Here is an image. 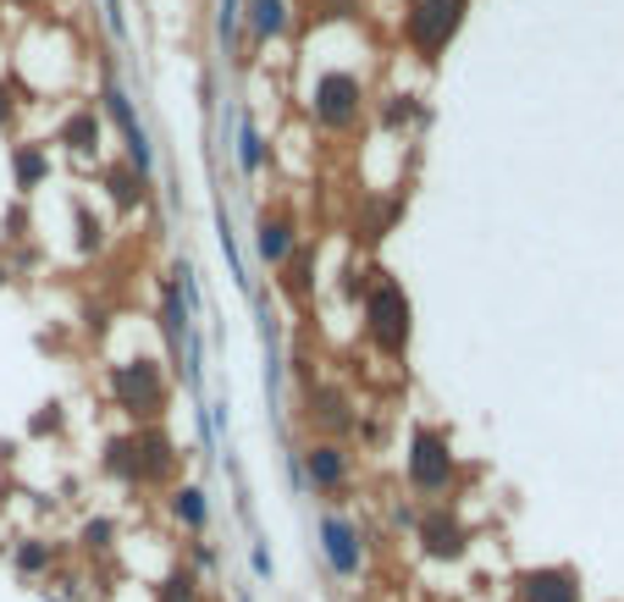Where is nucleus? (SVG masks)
Returning a JSON list of instances; mask_svg holds the SVG:
<instances>
[{"instance_id":"1","label":"nucleus","mask_w":624,"mask_h":602,"mask_svg":"<svg viewBox=\"0 0 624 602\" xmlns=\"http://www.w3.org/2000/svg\"><path fill=\"white\" fill-rule=\"evenodd\" d=\"M409 332H415V309H409V294L376 272V283L365 288V337L387 354V359H404L409 354Z\"/></svg>"},{"instance_id":"2","label":"nucleus","mask_w":624,"mask_h":602,"mask_svg":"<svg viewBox=\"0 0 624 602\" xmlns=\"http://www.w3.org/2000/svg\"><path fill=\"white\" fill-rule=\"evenodd\" d=\"M111 393H117V409H128L139 426H156L160 409H166V382H160L156 359H128L111 371Z\"/></svg>"},{"instance_id":"3","label":"nucleus","mask_w":624,"mask_h":602,"mask_svg":"<svg viewBox=\"0 0 624 602\" xmlns=\"http://www.w3.org/2000/svg\"><path fill=\"white\" fill-rule=\"evenodd\" d=\"M469 0H415V11L404 17V39L415 45L420 61H437V50L459 33Z\"/></svg>"},{"instance_id":"4","label":"nucleus","mask_w":624,"mask_h":602,"mask_svg":"<svg viewBox=\"0 0 624 602\" xmlns=\"http://www.w3.org/2000/svg\"><path fill=\"white\" fill-rule=\"evenodd\" d=\"M359 106H365V83L354 72H320L310 89V117L326 134H348L359 122Z\"/></svg>"},{"instance_id":"5","label":"nucleus","mask_w":624,"mask_h":602,"mask_svg":"<svg viewBox=\"0 0 624 602\" xmlns=\"http://www.w3.org/2000/svg\"><path fill=\"white\" fill-rule=\"evenodd\" d=\"M448 481H454V448H448V437L432 432V426H415V437H409V486L420 497H437V492H448Z\"/></svg>"},{"instance_id":"6","label":"nucleus","mask_w":624,"mask_h":602,"mask_svg":"<svg viewBox=\"0 0 624 602\" xmlns=\"http://www.w3.org/2000/svg\"><path fill=\"white\" fill-rule=\"evenodd\" d=\"M320 553H326V564H331V575H337V581H354V575H359V564H365L359 525H354V520H343V514H326V520H320Z\"/></svg>"},{"instance_id":"7","label":"nucleus","mask_w":624,"mask_h":602,"mask_svg":"<svg viewBox=\"0 0 624 602\" xmlns=\"http://www.w3.org/2000/svg\"><path fill=\"white\" fill-rule=\"evenodd\" d=\"M420 525V547L432 553V559H465V520L454 514V509H432V514H420L415 520Z\"/></svg>"},{"instance_id":"8","label":"nucleus","mask_w":624,"mask_h":602,"mask_svg":"<svg viewBox=\"0 0 624 602\" xmlns=\"http://www.w3.org/2000/svg\"><path fill=\"white\" fill-rule=\"evenodd\" d=\"M519 602H581V575L575 570H525L519 575Z\"/></svg>"},{"instance_id":"9","label":"nucleus","mask_w":624,"mask_h":602,"mask_svg":"<svg viewBox=\"0 0 624 602\" xmlns=\"http://www.w3.org/2000/svg\"><path fill=\"white\" fill-rule=\"evenodd\" d=\"M305 475H310L315 492H337L343 481H348V453L337 448V443H315L305 453Z\"/></svg>"},{"instance_id":"10","label":"nucleus","mask_w":624,"mask_h":602,"mask_svg":"<svg viewBox=\"0 0 624 602\" xmlns=\"http://www.w3.org/2000/svg\"><path fill=\"white\" fill-rule=\"evenodd\" d=\"M294 249H299V244H294V227H288L283 216H260V227H255V255H260L266 266H288Z\"/></svg>"},{"instance_id":"11","label":"nucleus","mask_w":624,"mask_h":602,"mask_svg":"<svg viewBox=\"0 0 624 602\" xmlns=\"http://www.w3.org/2000/svg\"><path fill=\"white\" fill-rule=\"evenodd\" d=\"M310 426H320V432H331V437L354 432V415H348V398H343L337 387H315V393H310Z\"/></svg>"},{"instance_id":"12","label":"nucleus","mask_w":624,"mask_h":602,"mask_svg":"<svg viewBox=\"0 0 624 602\" xmlns=\"http://www.w3.org/2000/svg\"><path fill=\"white\" fill-rule=\"evenodd\" d=\"M61 145L78 155V160H89V155L100 150V117H95V111H72V117L61 122Z\"/></svg>"},{"instance_id":"13","label":"nucleus","mask_w":624,"mask_h":602,"mask_svg":"<svg viewBox=\"0 0 624 602\" xmlns=\"http://www.w3.org/2000/svg\"><path fill=\"white\" fill-rule=\"evenodd\" d=\"M11 177H17V188H22V194H33V188L50 177V155L39 150V145H22V150L11 155Z\"/></svg>"},{"instance_id":"14","label":"nucleus","mask_w":624,"mask_h":602,"mask_svg":"<svg viewBox=\"0 0 624 602\" xmlns=\"http://www.w3.org/2000/svg\"><path fill=\"white\" fill-rule=\"evenodd\" d=\"M171 514H177V525H188V531H205V525H210V503H205L199 486H177V492H171Z\"/></svg>"},{"instance_id":"15","label":"nucleus","mask_w":624,"mask_h":602,"mask_svg":"<svg viewBox=\"0 0 624 602\" xmlns=\"http://www.w3.org/2000/svg\"><path fill=\"white\" fill-rule=\"evenodd\" d=\"M288 28V0H249V33L255 39H277Z\"/></svg>"},{"instance_id":"16","label":"nucleus","mask_w":624,"mask_h":602,"mask_svg":"<svg viewBox=\"0 0 624 602\" xmlns=\"http://www.w3.org/2000/svg\"><path fill=\"white\" fill-rule=\"evenodd\" d=\"M415 122H426L420 100H415V95H387V106H382V128H387V134H404V128H415Z\"/></svg>"},{"instance_id":"17","label":"nucleus","mask_w":624,"mask_h":602,"mask_svg":"<svg viewBox=\"0 0 624 602\" xmlns=\"http://www.w3.org/2000/svg\"><path fill=\"white\" fill-rule=\"evenodd\" d=\"M11 564H17V575H28V581H33V575H44V570H50V542H33V536H28V542H17Z\"/></svg>"},{"instance_id":"18","label":"nucleus","mask_w":624,"mask_h":602,"mask_svg":"<svg viewBox=\"0 0 624 602\" xmlns=\"http://www.w3.org/2000/svg\"><path fill=\"white\" fill-rule=\"evenodd\" d=\"M238 166H244L249 177L266 166V139H260V128H255V122H244V128H238Z\"/></svg>"},{"instance_id":"19","label":"nucleus","mask_w":624,"mask_h":602,"mask_svg":"<svg viewBox=\"0 0 624 602\" xmlns=\"http://www.w3.org/2000/svg\"><path fill=\"white\" fill-rule=\"evenodd\" d=\"M160 602H199V581H194V570H171V575L160 581Z\"/></svg>"},{"instance_id":"20","label":"nucleus","mask_w":624,"mask_h":602,"mask_svg":"<svg viewBox=\"0 0 624 602\" xmlns=\"http://www.w3.org/2000/svg\"><path fill=\"white\" fill-rule=\"evenodd\" d=\"M111 194H117V205H139V194H145V177H139L133 166H117V171H111Z\"/></svg>"},{"instance_id":"21","label":"nucleus","mask_w":624,"mask_h":602,"mask_svg":"<svg viewBox=\"0 0 624 602\" xmlns=\"http://www.w3.org/2000/svg\"><path fill=\"white\" fill-rule=\"evenodd\" d=\"M166 332H171V343H188V309H182L177 288H166Z\"/></svg>"},{"instance_id":"22","label":"nucleus","mask_w":624,"mask_h":602,"mask_svg":"<svg viewBox=\"0 0 624 602\" xmlns=\"http://www.w3.org/2000/svg\"><path fill=\"white\" fill-rule=\"evenodd\" d=\"M283 272H288V294H305L310 288V249H294Z\"/></svg>"},{"instance_id":"23","label":"nucleus","mask_w":624,"mask_h":602,"mask_svg":"<svg viewBox=\"0 0 624 602\" xmlns=\"http://www.w3.org/2000/svg\"><path fill=\"white\" fill-rule=\"evenodd\" d=\"M83 547H89V553H106V547H111V520H89V525H83Z\"/></svg>"},{"instance_id":"24","label":"nucleus","mask_w":624,"mask_h":602,"mask_svg":"<svg viewBox=\"0 0 624 602\" xmlns=\"http://www.w3.org/2000/svg\"><path fill=\"white\" fill-rule=\"evenodd\" d=\"M95 244H100V221H89V210H83V205H78V249H83V255H89V249H95Z\"/></svg>"},{"instance_id":"25","label":"nucleus","mask_w":624,"mask_h":602,"mask_svg":"<svg viewBox=\"0 0 624 602\" xmlns=\"http://www.w3.org/2000/svg\"><path fill=\"white\" fill-rule=\"evenodd\" d=\"M6 122H11V89L0 83V128H6Z\"/></svg>"},{"instance_id":"26","label":"nucleus","mask_w":624,"mask_h":602,"mask_svg":"<svg viewBox=\"0 0 624 602\" xmlns=\"http://www.w3.org/2000/svg\"><path fill=\"white\" fill-rule=\"evenodd\" d=\"M0 283H6V277H0Z\"/></svg>"},{"instance_id":"27","label":"nucleus","mask_w":624,"mask_h":602,"mask_svg":"<svg viewBox=\"0 0 624 602\" xmlns=\"http://www.w3.org/2000/svg\"><path fill=\"white\" fill-rule=\"evenodd\" d=\"M17 6H22V0H17Z\"/></svg>"}]
</instances>
